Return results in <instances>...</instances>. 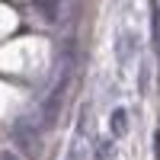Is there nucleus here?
<instances>
[{"label":"nucleus","instance_id":"1","mask_svg":"<svg viewBox=\"0 0 160 160\" xmlns=\"http://www.w3.org/2000/svg\"><path fill=\"white\" fill-rule=\"evenodd\" d=\"M10 138H13V144H16V151H19L22 157L35 160L38 154H42V138H38V128L29 122V118H16L13 128H10Z\"/></svg>","mask_w":160,"mask_h":160},{"label":"nucleus","instance_id":"2","mask_svg":"<svg viewBox=\"0 0 160 160\" xmlns=\"http://www.w3.org/2000/svg\"><path fill=\"white\" fill-rule=\"evenodd\" d=\"M135 55H138V35L122 29L115 35V61H118V68H128V61Z\"/></svg>","mask_w":160,"mask_h":160},{"label":"nucleus","instance_id":"3","mask_svg":"<svg viewBox=\"0 0 160 160\" xmlns=\"http://www.w3.org/2000/svg\"><path fill=\"white\" fill-rule=\"evenodd\" d=\"M109 128H112V138H125L128 135V109H125V106H115V109H112Z\"/></svg>","mask_w":160,"mask_h":160},{"label":"nucleus","instance_id":"4","mask_svg":"<svg viewBox=\"0 0 160 160\" xmlns=\"http://www.w3.org/2000/svg\"><path fill=\"white\" fill-rule=\"evenodd\" d=\"M112 157V141H96V151H93V160H109Z\"/></svg>","mask_w":160,"mask_h":160},{"label":"nucleus","instance_id":"5","mask_svg":"<svg viewBox=\"0 0 160 160\" xmlns=\"http://www.w3.org/2000/svg\"><path fill=\"white\" fill-rule=\"evenodd\" d=\"M38 10H42V16H45L48 22L58 19V13H55V0H38Z\"/></svg>","mask_w":160,"mask_h":160},{"label":"nucleus","instance_id":"6","mask_svg":"<svg viewBox=\"0 0 160 160\" xmlns=\"http://www.w3.org/2000/svg\"><path fill=\"white\" fill-rule=\"evenodd\" d=\"M0 160H19L16 151H0Z\"/></svg>","mask_w":160,"mask_h":160},{"label":"nucleus","instance_id":"7","mask_svg":"<svg viewBox=\"0 0 160 160\" xmlns=\"http://www.w3.org/2000/svg\"><path fill=\"white\" fill-rule=\"evenodd\" d=\"M154 144H157V160H160V131L154 135Z\"/></svg>","mask_w":160,"mask_h":160}]
</instances>
